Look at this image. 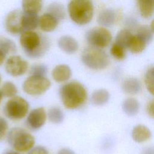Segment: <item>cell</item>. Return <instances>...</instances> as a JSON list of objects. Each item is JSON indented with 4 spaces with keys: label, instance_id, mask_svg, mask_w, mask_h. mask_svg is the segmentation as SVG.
<instances>
[{
    "label": "cell",
    "instance_id": "obj_1",
    "mask_svg": "<svg viewBox=\"0 0 154 154\" xmlns=\"http://www.w3.org/2000/svg\"><path fill=\"white\" fill-rule=\"evenodd\" d=\"M60 97L63 105L69 109H75L82 106L87 99V91L78 81H70L61 87Z\"/></svg>",
    "mask_w": 154,
    "mask_h": 154
},
{
    "label": "cell",
    "instance_id": "obj_2",
    "mask_svg": "<svg viewBox=\"0 0 154 154\" xmlns=\"http://www.w3.org/2000/svg\"><path fill=\"white\" fill-rule=\"evenodd\" d=\"M20 43L25 54L31 58L42 57L49 46L47 38L32 31L22 32L20 37Z\"/></svg>",
    "mask_w": 154,
    "mask_h": 154
},
{
    "label": "cell",
    "instance_id": "obj_3",
    "mask_svg": "<svg viewBox=\"0 0 154 154\" xmlns=\"http://www.w3.org/2000/svg\"><path fill=\"white\" fill-rule=\"evenodd\" d=\"M71 19L78 25L89 23L93 16V5L91 0H72L68 5Z\"/></svg>",
    "mask_w": 154,
    "mask_h": 154
},
{
    "label": "cell",
    "instance_id": "obj_4",
    "mask_svg": "<svg viewBox=\"0 0 154 154\" xmlns=\"http://www.w3.org/2000/svg\"><path fill=\"white\" fill-rule=\"evenodd\" d=\"M7 138L9 145L18 152L29 151L35 144L33 135L19 127H14L10 129L7 134Z\"/></svg>",
    "mask_w": 154,
    "mask_h": 154
},
{
    "label": "cell",
    "instance_id": "obj_5",
    "mask_svg": "<svg viewBox=\"0 0 154 154\" xmlns=\"http://www.w3.org/2000/svg\"><path fill=\"white\" fill-rule=\"evenodd\" d=\"M83 63L93 70H103L109 64V58L108 54L101 48L88 46L85 48L81 55Z\"/></svg>",
    "mask_w": 154,
    "mask_h": 154
},
{
    "label": "cell",
    "instance_id": "obj_6",
    "mask_svg": "<svg viewBox=\"0 0 154 154\" xmlns=\"http://www.w3.org/2000/svg\"><path fill=\"white\" fill-rule=\"evenodd\" d=\"M29 107L28 102L24 98L15 96L5 103L3 112L8 119L12 120H19L26 116Z\"/></svg>",
    "mask_w": 154,
    "mask_h": 154
},
{
    "label": "cell",
    "instance_id": "obj_7",
    "mask_svg": "<svg viewBox=\"0 0 154 154\" xmlns=\"http://www.w3.org/2000/svg\"><path fill=\"white\" fill-rule=\"evenodd\" d=\"M51 86L50 80L46 76L30 75L23 82V91L30 96H39L46 92Z\"/></svg>",
    "mask_w": 154,
    "mask_h": 154
},
{
    "label": "cell",
    "instance_id": "obj_8",
    "mask_svg": "<svg viewBox=\"0 0 154 154\" xmlns=\"http://www.w3.org/2000/svg\"><path fill=\"white\" fill-rule=\"evenodd\" d=\"M85 37L88 43L92 46L101 49L107 47L112 39L111 32L102 27L90 29L87 32Z\"/></svg>",
    "mask_w": 154,
    "mask_h": 154
},
{
    "label": "cell",
    "instance_id": "obj_9",
    "mask_svg": "<svg viewBox=\"0 0 154 154\" xmlns=\"http://www.w3.org/2000/svg\"><path fill=\"white\" fill-rule=\"evenodd\" d=\"M28 69V62L19 55H12L10 57L5 64L6 72L13 77H17L24 75Z\"/></svg>",
    "mask_w": 154,
    "mask_h": 154
},
{
    "label": "cell",
    "instance_id": "obj_10",
    "mask_svg": "<svg viewBox=\"0 0 154 154\" xmlns=\"http://www.w3.org/2000/svg\"><path fill=\"white\" fill-rule=\"evenodd\" d=\"M23 12L19 9L10 11L6 16L5 26L7 31L12 35H17L23 32L22 16Z\"/></svg>",
    "mask_w": 154,
    "mask_h": 154
},
{
    "label": "cell",
    "instance_id": "obj_11",
    "mask_svg": "<svg viewBox=\"0 0 154 154\" xmlns=\"http://www.w3.org/2000/svg\"><path fill=\"white\" fill-rule=\"evenodd\" d=\"M47 112L44 108L38 107L31 110L28 114L26 123L27 126L32 130H38L45 123Z\"/></svg>",
    "mask_w": 154,
    "mask_h": 154
},
{
    "label": "cell",
    "instance_id": "obj_12",
    "mask_svg": "<svg viewBox=\"0 0 154 154\" xmlns=\"http://www.w3.org/2000/svg\"><path fill=\"white\" fill-rule=\"evenodd\" d=\"M131 136L134 141L138 143H142L147 141L152 137V132L146 126L137 125L133 128Z\"/></svg>",
    "mask_w": 154,
    "mask_h": 154
},
{
    "label": "cell",
    "instance_id": "obj_13",
    "mask_svg": "<svg viewBox=\"0 0 154 154\" xmlns=\"http://www.w3.org/2000/svg\"><path fill=\"white\" fill-rule=\"evenodd\" d=\"M72 70L67 64H59L56 66L52 71V77L57 82H64L70 78Z\"/></svg>",
    "mask_w": 154,
    "mask_h": 154
},
{
    "label": "cell",
    "instance_id": "obj_14",
    "mask_svg": "<svg viewBox=\"0 0 154 154\" xmlns=\"http://www.w3.org/2000/svg\"><path fill=\"white\" fill-rule=\"evenodd\" d=\"M58 46L63 51L69 54L75 53L78 49L77 41L69 35L61 37L58 41Z\"/></svg>",
    "mask_w": 154,
    "mask_h": 154
},
{
    "label": "cell",
    "instance_id": "obj_15",
    "mask_svg": "<svg viewBox=\"0 0 154 154\" xmlns=\"http://www.w3.org/2000/svg\"><path fill=\"white\" fill-rule=\"evenodd\" d=\"M123 91L128 94H137L141 89V84L140 81L134 77L125 79L122 85Z\"/></svg>",
    "mask_w": 154,
    "mask_h": 154
},
{
    "label": "cell",
    "instance_id": "obj_16",
    "mask_svg": "<svg viewBox=\"0 0 154 154\" xmlns=\"http://www.w3.org/2000/svg\"><path fill=\"white\" fill-rule=\"evenodd\" d=\"M58 20L49 13H45L39 18V25L42 30L45 32L54 31L58 25Z\"/></svg>",
    "mask_w": 154,
    "mask_h": 154
},
{
    "label": "cell",
    "instance_id": "obj_17",
    "mask_svg": "<svg viewBox=\"0 0 154 154\" xmlns=\"http://www.w3.org/2000/svg\"><path fill=\"white\" fill-rule=\"evenodd\" d=\"M122 108L125 114L132 117L136 116L140 110V103L135 98L129 97L123 100Z\"/></svg>",
    "mask_w": 154,
    "mask_h": 154
},
{
    "label": "cell",
    "instance_id": "obj_18",
    "mask_svg": "<svg viewBox=\"0 0 154 154\" xmlns=\"http://www.w3.org/2000/svg\"><path fill=\"white\" fill-rule=\"evenodd\" d=\"M110 97L109 91L105 88L95 90L91 96V102L95 106H102L106 104Z\"/></svg>",
    "mask_w": 154,
    "mask_h": 154
},
{
    "label": "cell",
    "instance_id": "obj_19",
    "mask_svg": "<svg viewBox=\"0 0 154 154\" xmlns=\"http://www.w3.org/2000/svg\"><path fill=\"white\" fill-rule=\"evenodd\" d=\"M39 23V17L37 14L23 13L22 26L23 31H32L37 28Z\"/></svg>",
    "mask_w": 154,
    "mask_h": 154
},
{
    "label": "cell",
    "instance_id": "obj_20",
    "mask_svg": "<svg viewBox=\"0 0 154 154\" xmlns=\"http://www.w3.org/2000/svg\"><path fill=\"white\" fill-rule=\"evenodd\" d=\"M116 19V14L111 8L102 10L97 17V22L103 26H110L113 25Z\"/></svg>",
    "mask_w": 154,
    "mask_h": 154
},
{
    "label": "cell",
    "instance_id": "obj_21",
    "mask_svg": "<svg viewBox=\"0 0 154 154\" xmlns=\"http://www.w3.org/2000/svg\"><path fill=\"white\" fill-rule=\"evenodd\" d=\"M138 5L141 16L148 19L154 11V0H138Z\"/></svg>",
    "mask_w": 154,
    "mask_h": 154
},
{
    "label": "cell",
    "instance_id": "obj_22",
    "mask_svg": "<svg viewBox=\"0 0 154 154\" xmlns=\"http://www.w3.org/2000/svg\"><path fill=\"white\" fill-rule=\"evenodd\" d=\"M22 6L24 13L37 14L42 9V0H22Z\"/></svg>",
    "mask_w": 154,
    "mask_h": 154
},
{
    "label": "cell",
    "instance_id": "obj_23",
    "mask_svg": "<svg viewBox=\"0 0 154 154\" xmlns=\"http://www.w3.org/2000/svg\"><path fill=\"white\" fill-rule=\"evenodd\" d=\"M147 44L146 42L139 37L138 35H132L128 44V48L134 54H138L141 52L146 48Z\"/></svg>",
    "mask_w": 154,
    "mask_h": 154
},
{
    "label": "cell",
    "instance_id": "obj_24",
    "mask_svg": "<svg viewBox=\"0 0 154 154\" xmlns=\"http://www.w3.org/2000/svg\"><path fill=\"white\" fill-rule=\"evenodd\" d=\"M47 117L49 120L54 124H60L64 119L63 111L58 106H52L49 109L47 113Z\"/></svg>",
    "mask_w": 154,
    "mask_h": 154
},
{
    "label": "cell",
    "instance_id": "obj_25",
    "mask_svg": "<svg viewBox=\"0 0 154 154\" xmlns=\"http://www.w3.org/2000/svg\"><path fill=\"white\" fill-rule=\"evenodd\" d=\"M48 13L53 16L58 20L63 19L65 16V10L62 4L54 2L49 5L48 8Z\"/></svg>",
    "mask_w": 154,
    "mask_h": 154
},
{
    "label": "cell",
    "instance_id": "obj_26",
    "mask_svg": "<svg viewBox=\"0 0 154 154\" xmlns=\"http://www.w3.org/2000/svg\"><path fill=\"white\" fill-rule=\"evenodd\" d=\"M132 35H133L129 30L122 29L118 32L116 37L115 43L126 49L128 48V44Z\"/></svg>",
    "mask_w": 154,
    "mask_h": 154
},
{
    "label": "cell",
    "instance_id": "obj_27",
    "mask_svg": "<svg viewBox=\"0 0 154 154\" xmlns=\"http://www.w3.org/2000/svg\"><path fill=\"white\" fill-rule=\"evenodd\" d=\"M144 84L147 91L152 94H154V69L153 67H149L144 75Z\"/></svg>",
    "mask_w": 154,
    "mask_h": 154
},
{
    "label": "cell",
    "instance_id": "obj_28",
    "mask_svg": "<svg viewBox=\"0 0 154 154\" xmlns=\"http://www.w3.org/2000/svg\"><path fill=\"white\" fill-rule=\"evenodd\" d=\"M0 90L3 96L8 98H11L15 96L17 93V87L13 82L11 81L4 82Z\"/></svg>",
    "mask_w": 154,
    "mask_h": 154
},
{
    "label": "cell",
    "instance_id": "obj_29",
    "mask_svg": "<svg viewBox=\"0 0 154 154\" xmlns=\"http://www.w3.org/2000/svg\"><path fill=\"white\" fill-rule=\"evenodd\" d=\"M0 49L7 55L15 54L17 51V48L15 43L11 40L6 38H2L0 40Z\"/></svg>",
    "mask_w": 154,
    "mask_h": 154
},
{
    "label": "cell",
    "instance_id": "obj_30",
    "mask_svg": "<svg viewBox=\"0 0 154 154\" xmlns=\"http://www.w3.org/2000/svg\"><path fill=\"white\" fill-rule=\"evenodd\" d=\"M153 33V31H152L150 26L147 25H143L138 29L137 35L143 39L147 45L152 40Z\"/></svg>",
    "mask_w": 154,
    "mask_h": 154
},
{
    "label": "cell",
    "instance_id": "obj_31",
    "mask_svg": "<svg viewBox=\"0 0 154 154\" xmlns=\"http://www.w3.org/2000/svg\"><path fill=\"white\" fill-rule=\"evenodd\" d=\"M110 52L112 57L118 60H123L126 57V49L115 42L112 45Z\"/></svg>",
    "mask_w": 154,
    "mask_h": 154
},
{
    "label": "cell",
    "instance_id": "obj_32",
    "mask_svg": "<svg viewBox=\"0 0 154 154\" xmlns=\"http://www.w3.org/2000/svg\"><path fill=\"white\" fill-rule=\"evenodd\" d=\"M48 72V67L43 64H35L31 66L29 70L30 75L46 76Z\"/></svg>",
    "mask_w": 154,
    "mask_h": 154
},
{
    "label": "cell",
    "instance_id": "obj_33",
    "mask_svg": "<svg viewBox=\"0 0 154 154\" xmlns=\"http://www.w3.org/2000/svg\"><path fill=\"white\" fill-rule=\"evenodd\" d=\"M8 129V125L7 120L0 116V141L3 140L7 132Z\"/></svg>",
    "mask_w": 154,
    "mask_h": 154
},
{
    "label": "cell",
    "instance_id": "obj_34",
    "mask_svg": "<svg viewBox=\"0 0 154 154\" xmlns=\"http://www.w3.org/2000/svg\"><path fill=\"white\" fill-rule=\"evenodd\" d=\"M28 154H49L46 148L43 146H36L29 150Z\"/></svg>",
    "mask_w": 154,
    "mask_h": 154
},
{
    "label": "cell",
    "instance_id": "obj_35",
    "mask_svg": "<svg viewBox=\"0 0 154 154\" xmlns=\"http://www.w3.org/2000/svg\"><path fill=\"white\" fill-rule=\"evenodd\" d=\"M146 112L148 116L152 119L154 117V101L153 100H150L146 106Z\"/></svg>",
    "mask_w": 154,
    "mask_h": 154
},
{
    "label": "cell",
    "instance_id": "obj_36",
    "mask_svg": "<svg viewBox=\"0 0 154 154\" xmlns=\"http://www.w3.org/2000/svg\"><path fill=\"white\" fill-rule=\"evenodd\" d=\"M58 154H75V153L70 149L62 148L58 151Z\"/></svg>",
    "mask_w": 154,
    "mask_h": 154
},
{
    "label": "cell",
    "instance_id": "obj_37",
    "mask_svg": "<svg viewBox=\"0 0 154 154\" xmlns=\"http://www.w3.org/2000/svg\"><path fill=\"white\" fill-rule=\"evenodd\" d=\"M141 154H154V149L153 147H148L144 149Z\"/></svg>",
    "mask_w": 154,
    "mask_h": 154
},
{
    "label": "cell",
    "instance_id": "obj_38",
    "mask_svg": "<svg viewBox=\"0 0 154 154\" xmlns=\"http://www.w3.org/2000/svg\"><path fill=\"white\" fill-rule=\"evenodd\" d=\"M6 55L4 54V52L0 49V66L3 64L4 62L5 58H6Z\"/></svg>",
    "mask_w": 154,
    "mask_h": 154
},
{
    "label": "cell",
    "instance_id": "obj_39",
    "mask_svg": "<svg viewBox=\"0 0 154 154\" xmlns=\"http://www.w3.org/2000/svg\"><path fill=\"white\" fill-rule=\"evenodd\" d=\"M5 154H20V153L15 150H10V151L7 152Z\"/></svg>",
    "mask_w": 154,
    "mask_h": 154
},
{
    "label": "cell",
    "instance_id": "obj_40",
    "mask_svg": "<svg viewBox=\"0 0 154 154\" xmlns=\"http://www.w3.org/2000/svg\"><path fill=\"white\" fill-rule=\"evenodd\" d=\"M2 97H3V96H2V93H1V90H0V103H1V101H2Z\"/></svg>",
    "mask_w": 154,
    "mask_h": 154
},
{
    "label": "cell",
    "instance_id": "obj_41",
    "mask_svg": "<svg viewBox=\"0 0 154 154\" xmlns=\"http://www.w3.org/2000/svg\"><path fill=\"white\" fill-rule=\"evenodd\" d=\"M1 80H2V77H1V74H0V84H1Z\"/></svg>",
    "mask_w": 154,
    "mask_h": 154
}]
</instances>
